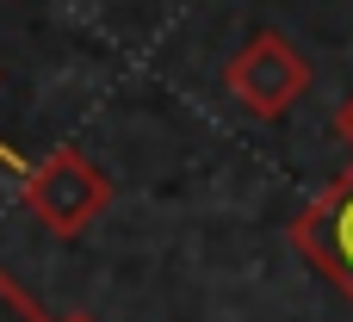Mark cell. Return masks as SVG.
<instances>
[{"mask_svg": "<svg viewBox=\"0 0 353 322\" xmlns=\"http://www.w3.org/2000/svg\"><path fill=\"white\" fill-rule=\"evenodd\" d=\"M310 62H304V50L285 37V31H254L230 62H223V87H230V99L248 112V118H261V124H273V118H285L304 93H310Z\"/></svg>", "mask_w": 353, "mask_h": 322, "instance_id": "obj_1", "label": "cell"}, {"mask_svg": "<svg viewBox=\"0 0 353 322\" xmlns=\"http://www.w3.org/2000/svg\"><path fill=\"white\" fill-rule=\"evenodd\" d=\"M19 199L25 211L50 230V236H81L105 205H112V180L81 155V149H56L43 161L19 168Z\"/></svg>", "mask_w": 353, "mask_h": 322, "instance_id": "obj_2", "label": "cell"}, {"mask_svg": "<svg viewBox=\"0 0 353 322\" xmlns=\"http://www.w3.org/2000/svg\"><path fill=\"white\" fill-rule=\"evenodd\" d=\"M292 242H298V254L353 304V168L335 174V180L298 211Z\"/></svg>", "mask_w": 353, "mask_h": 322, "instance_id": "obj_3", "label": "cell"}, {"mask_svg": "<svg viewBox=\"0 0 353 322\" xmlns=\"http://www.w3.org/2000/svg\"><path fill=\"white\" fill-rule=\"evenodd\" d=\"M0 322H50V316H43V304H37L6 267H0Z\"/></svg>", "mask_w": 353, "mask_h": 322, "instance_id": "obj_4", "label": "cell"}, {"mask_svg": "<svg viewBox=\"0 0 353 322\" xmlns=\"http://www.w3.org/2000/svg\"><path fill=\"white\" fill-rule=\"evenodd\" d=\"M335 137L353 149V99H341V112H335Z\"/></svg>", "mask_w": 353, "mask_h": 322, "instance_id": "obj_5", "label": "cell"}, {"mask_svg": "<svg viewBox=\"0 0 353 322\" xmlns=\"http://www.w3.org/2000/svg\"><path fill=\"white\" fill-rule=\"evenodd\" d=\"M68 322H93V316H68Z\"/></svg>", "mask_w": 353, "mask_h": 322, "instance_id": "obj_6", "label": "cell"}]
</instances>
